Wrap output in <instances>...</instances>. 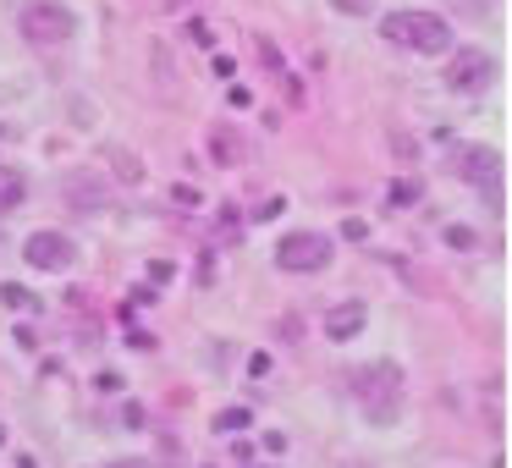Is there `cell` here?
<instances>
[{"label": "cell", "instance_id": "3957f363", "mask_svg": "<svg viewBox=\"0 0 512 468\" xmlns=\"http://www.w3.org/2000/svg\"><path fill=\"white\" fill-rule=\"evenodd\" d=\"M446 166H452L457 182H468V188H479L490 204L501 199V155L496 149H479V144H452V155H446Z\"/></svg>", "mask_w": 512, "mask_h": 468}, {"label": "cell", "instance_id": "52a82bcc", "mask_svg": "<svg viewBox=\"0 0 512 468\" xmlns=\"http://www.w3.org/2000/svg\"><path fill=\"white\" fill-rule=\"evenodd\" d=\"M23 259L34 270H67L72 259H78V248H72V237L67 232H34L23 243Z\"/></svg>", "mask_w": 512, "mask_h": 468}, {"label": "cell", "instance_id": "277c9868", "mask_svg": "<svg viewBox=\"0 0 512 468\" xmlns=\"http://www.w3.org/2000/svg\"><path fill=\"white\" fill-rule=\"evenodd\" d=\"M17 28H23L28 45H67V39L78 34V17H72L61 0H34V6H23Z\"/></svg>", "mask_w": 512, "mask_h": 468}, {"label": "cell", "instance_id": "e0dca14e", "mask_svg": "<svg viewBox=\"0 0 512 468\" xmlns=\"http://www.w3.org/2000/svg\"><path fill=\"white\" fill-rule=\"evenodd\" d=\"M149 281H155V287H166V281H171V265H166V259H155V265H149Z\"/></svg>", "mask_w": 512, "mask_h": 468}, {"label": "cell", "instance_id": "7c38bea8", "mask_svg": "<svg viewBox=\"0 0 512 468\" xmlns=\"http://www.w3.org/2000/svg\"><path fill=\"white\" fill-rule=\"evenodd\" d=\"M0 303H6V309H23V314L39 309V298L28 287H17V281H6V287H0Z\"/></svg>", "mask_w": 512, "mask_h": 468}, {"label": "cell", "instance_id": "5bb4252c", "mask_svg": "<svg viewBox=\"0 0 512 468\" xmlns=\"http://www.w3.org/2000/svg\"><path fill=\"white\" fill-rule=\"evenodd\" d=\"M331 6L342 17H369V12H375V0H331Z\"/></svg>", "mask_w": 512, "mask_h": 468}, {"label": "cell", "instance_id": "44dd1931", "mask_svg": "<svg viewBox=\"0 0 512 468\" xmlns=\"http://www.w3.org/2000/svg\"><path fill=\"white\" fill-rule=\"evenodd\" d=\"M0 138H12V127H6V122H0Z\"/></svg>", "mask_w": 512, "mask_h": 468}, {"label": "cell", "instance_id": "ac0fdd59", "mask_svg": "<svg viewBox=\"0 0 512 468\" xmlns=\"http://www.w3.org/2000/svg\"><path fill=\"white\" fill-rule=\"evenodd\" d=\"M342 232H347V237H353V243H364V237H369V221H347V226H342Z\"/></svg>", "mask_w": 512, "mask_h": 468}, {"label": "cell", "instance_id": "9c48e42d", "mask_svg": "<svg viewBox=\"0 0 512 468\" xmlns=\"http://www.w3.org/2000/svg\"><path fill=\"white\" fill-rule=\"evenodd\" d=\"M23 199H28V177L12 166H0V215H12Z\"/></svg>", "mask_w": 512, "mask_h": 468}, {"label": "cell", "instance_id": "5b68a950", "mask_svg": "<svg viewBox=\"0 0 512 468\" xmlns=\"http://www.w3.org/2000/svg\"><path fill=\"white\" fill-rule=\"evenodd\" d=\"M331 237L325 232H287L276 243V265L281 270H292V276H314V270H325L331 265Z\"/></svg>", "mask_w": 512, "mask_h": 468}, {"label": "cell", "instance_id": "9a60e30c", "mask_svg": "<svg viewBox=\"0 0 512 468\" xmlns=\"http://www.w3.org/2000/svg\"><path fill=\"white\" fill-rule=\"evenodd\" d=\"M391 199H397V204H413V199H419V182H413V177H402L397 188H391Z\"/></svg>", "mask_w": 512, "mask_h": 468}, {"label": "cell", "instance_id": "30bf717a", "mask_svg": "<svg viewBox=\"0 0 512 468\" xmlns=\"http://www.w3.org/2000/svg\"><path fill=\"white\" fill-rule=\"evenodd\" d=\"M210 155L221 160V166H243V144H237L232 127H210Z\"/></svg>", "mask_w": 512, "mask_h": 468}, {"label": "cell", "instance_id": "8fae6325", "mask_svg": "<svg viewBox=\"0 0 512 468\" xmlns=\"http://www.w3.org/2000/svg\"><path fill=\"white\" fill-rule=\"evenodd\" d=\"M67 204H78V210H94V204H105V193L94 188L89 177H78V182H72V188H67Z\"/></svg>", "mask_w": 512, "mask_h": 468}, {"label": "cell", "instance_id": "d6986e66", "mask_svg": "<svg viewBox=\"0 0 512 468\" xmlns=\"http://www.w3.org/2000/svg\"><path fill=\"white\" fill-rule=\"evenodd\" d=\"M100 391H122V375H116V369H100Z\"/></svg>", "mask_w": 512, "mask_h": 468}, {"label": "cell", "instance_id": "7402d4cb", "mask_svg": "<svg viewBox=\"0 0 512 468\" xmlns=\"http://www.w3.org/2000/svg\"><path fill=\"white\" fill-rule=\"evenodd\" d=\"M0 446H6V430H0Z\"/></svg>", "mask_w": 512, "mask_h": 468}, {"label": "cell", "instance_id": "2e32d148", "mask_svg": "<svg viewBox=\"0 0 512 468\" xmlns=\"http://www.w3.org/2000/svg\"><path fill=\"white\" fill-rule=\"evenodd\" d=\"M446 243H452V248H474V232H468V226H452V232H446Z\"/></svg>", "mask_w": 512, "mask_h": 468}, {"label": "cell", "instance_id": "4fadbf2b", "mask_svg": "<svg viewBox=\"0 0 512 468\" xmlns=\"http://www.w3.org/2000/svg\"><path fill=\"white\" fill-rule=\"evenodd\" d=\"M248 424H254V413H248V408H221V413H215V430H221V435L248 430Z\"/></svg>", "mask_w": 512, "mask_h": 468}, {"label": "cell", "instance_id": "7a4b0ae2", "mask_svg": "<svg viewBox=\"0 0 512 468\" xmlns=\"http://www.w3.org/2000/svg\"><path fill=\"white\" fill-rule=\"evenodd\" d=\"M353 397H358V408H364V419H375V424H391L402 413V375H397V364H364L353 375Z\"/></svg>", "mask_w": 512, "mask_h": 468}, {"label": "cell", "instance_id": "6da1fadb", "mask_svg": "<svg viewBox=\"0 0 512 468\" xmlns=\"http://www.w3.org/2000/svg\"><path fill=\"white\" fill-rule=\"evenodd\" d=\"M380 39L397 50H413V56H441V50H452V28L435 12H391L380 23Z\"/></svg>", "mask_w": 512, "mask_h": 468}, {"label": "cell", "instance_id": "ffe728a7", "mask_svg": "<svg viewBox=\"0 0 512 468\" xmlns=\"http://www.w3.org/2000/svg\"><path fill=\"white\" fill-rule=\"evenodd\" d=\"M105 468H149L144 457H122V463H105Z\"/></svg>", "mask_w": 512, "mask_h": 468}, {"label": "cell", "instance_id": "ba28073f", "mask_svg": "<svg viewBox=\"0 0 512 468\" xmlns=\"http://www.w3.org/2000/svg\"><path fill=\"white\" fill-rule=\"evenodd\" d=\"M364 325H369V309H364L358 298H353V303H336V309L325 314V336H331V342H353Z\"/></svg>", "mask_w": 512, "mask_h": 468}, {"label": "cell", "instance_id": "8992f818", "mask_svg": "<svg viewBox=\"0 0 512 468\" xmlns=\"http://www.w3.org/2000/svg\"><path fill=\"white\" fill-rule=\"evenodd\" d=\"M446 83H452L457 94H485L490 83H496V56L479 45H463L452 56V67H446Z\"/></svg>", "mask_w": 512, "mask_h": 468}]
</instances>
